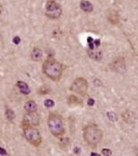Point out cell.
Wrapping results in <instances>:
<instances>
[{
  "mask_svg": "<svg viewBox=\"0 0 138 156\" xmlns=\"http://www.w3.org/2000/svg\"><path fill=\"white\" fill-rule=\"evenodd\" d=\"M83 138L90 148H97L102 142L103 131L97 124H87L83 128Z\"/></svg>",
  "mask_w": 138,
  "mask_h": 156,
  "instance_id": "cell-1",
  "label": "cell"
},
{
  "mask_svg": "<svg viewBox=\"0 0 138 156\" xmlns=\"http://www.w3.org/2000/svg\"><path fill=\"white\" fill-rule=\"evenodd\" d=\"M43 72L47 77L53 81H59L62 76L64 67L59 62L53 58H48L43 64Z\"/></svg>",
  "mask_w": 138,
  "mask_h": 156,
  "instance_id": "cell-2",
  "label": "cell"
},
{
  "mask_svg": "<svg viewBox=\"0 0 138 156\" xmlns=\"http://www.w3.org/2000/svg\"><path fill=\"white\" fill-rule=\"evenodd\" d=\"M48 127L50 132L55 137H60L66 133V128H64V123L62 118L59 115L51 112L48 117Z\"/></svg>",
  "mask_w": 138,
  "mask_h": 156,
  "instance_id": "cell-3",
  "label": "cell"
},
{
  "mask_svg": "<svg viewBox=\"0 0 138 156\" xmlns=\"http://www.w3.org/2000/svg\"><path fill=\"white\" fill-rule=\"evenodd\" d=\"M23 134L30 145L39 147L42 144V135L36 126H23Z\"/></svg>",
  "mask_w": 138,
  "mask_h": 156,
  "instance_id": "cell-4",
  "label": "cell"
},
{
  "mask_svg": "<svg viewBox=\"0 0 138 156\" xmlns=\"http://www.w3.org/2000/svg\"><path fill=\"white\" fill-rule=\"evenodd\" d=\"M70 90L74 92L75 94H78L80 96H85L88 90V82L83 77H78L73 81L72 85L70 87Z\"/></svg>",
  "mask_w": 138,
  "mask_h": 156,
  "instance_id": "cell-5",
  "label": "cell"
},
{
  "mask_svg": "<svg viewBox=\"0 0 138 156\" xmlns=\"http://www.w3.org/2000/svg\"><path fill=\"white\" fill-rule=\"evenodd\" d=\"M46 16L50 19H58L62 15V9L60 4L57 3L54 0H49L46 3Z\"/></svg>",
  "mask_w": 138,
  "mask_h": 156,
  "instance_id": "cell-6",
  "label": "cell"
},
{
  "mask_svg": "<svg viewBox=\"0 0 138 156\" xmlns=\"http://www.w3.org/2000/svg\"><path fill=\"white\" fill-rule=\"evenodd\" d=\"M40 115L36 112H27L22 120V126H39Z\"/></svg>",
  "mask_w": 138,
  "mask_h": 156,
  "instance_id": "cell-7",
  "label": "cell"
},
{
  "mask_svg": "<svg viewBox=\"0 0 138 156\" xmlns=\"http://www.w3.org/2000/svg\"><path fill=\"white\" fill-rule=\"evenodd\" d=\"M111 69L116 73H124L126 71V62L124 57H116L111 62Z\"/></svg>",
  "mask_w": 138,
  "mask_h": 156,
  "instance_id": "cell-8",
  "label": "cell"
},
{
  "mask_svg": "<svg viewBox=\"0 0 138 156\" xmlns=\"http://www.w3.org/2000/svg\"><path fill=\"white\" fill-rule=\"evenodd\" d=\"M30 56H31V59L34 60V62H42V59H43V50L41 48H39V47H34V48L32 49Z\"/></svg>",
  "mask_w": 138,
  "mask_h": 156,
  "instance_id": "cell-9",
  "label": "cell"
},
{
  "mask_svg": "<svg viewBox=\"0 0 138 156\" xmlns=\"http://www.w3.org/2000/svg\"><path fill=\"white\" fill-rule=\"evenodd\" d=\"M17 87H18V89L20 92L22 93V94L24 95H29L30 94V87H28V84L26 83V82L24 81H18L17 82Z\"/></svg>",
  "mask_w": 138,
  "mask_h": 156,
  "instance_id": "cell-10",
  "label": "cell"
},
{
  "mask_svg": "<svg viewBox=\"0 0 138 156\" xmlns=\"http://www.w3.org/2000/svg\"><path fill=\"white\" fill-rule=\"evenodd\" d=\"M80 9L85 12H90L94 9V6H92V4L90 3L89 1H87V0H81V1H80Z\"/></svg>",
  "mask_w": 138,
  "mask_h": 156,
  "instance_id": "cell-11",
  "label": "cell"
},
{
  "mask_svg": "<svg viewBox=\"0 0 138 156\" xmlns=\"http://www.w3.org/2000/svg\"><path fill=\"white\" fill-rule=\"evenodd\" d=\"M87 53H88L90 58H92L95 60H101L102 59L103 54H102L101 51H98V50H95V49H92V50L89 49L88 51H87Z\"/></svg>",
  "mask_w": 138,
  "mask_h": 156,
  "instance_id": "cell-12",
  "label": "cell"
},
{
  "mask_svg": "<svg viewBox=\"0 0 138 156\" xmlns=\"http://www.w3.org/2000/svg\"><path fill=\"white\" fill-rule=\"evenodd\" d=\"M24 108L26 112H36L37 104L34 101H32V100H29V101H27L25 103Z\"/></svg>",
  "mask_w": 138,
  "mask_h": 156,
  "instance_id": "cell-13",
  "label": "cell"
},
{
  "mask_svg": "<svg viewBox=\"0 0 138 156\" xmlns=\"http://www.w3.org/2000/svg\"><path fill=\"white\" fill-rule=\"evenodd\" d=\"M67 103H69L70 105H80L82 103V101L79 99V98H77L72 95V96H70L67 98Z\"/></svg>",
  "mask_w": 138,
  "mask_h": 156,
  "instance_id": "cell-14",
  "label": "cell"
},
{
  "mask_svg": "<svg viewBox=\"0 0 138 156\" xmlns=\"http://www.w3.org/2000/svg\"><path fill=\"white\" fill-rule=\"evenodd\" d=\"M5 117L9 122H12V121L15 120V117H16V115H15V112H12V109L7 107L5 109Z\"/></svg>",
  "mask_w": 138,
  "mask_h": 156,
  "instance_id": "cell-15",
  "label": "cell"
},
{
  "mask_svg": "<svg viewBox=\"0 0 138 156\" xmlns=\"http://www.w3.org/2000/svg\"><path fill=\"white\" fill-rule=\"evenodd\" d=\"M112 12H113V15L111 16V14H109V16H108V20L110 22H111L112 24H117L119 23V15L116 14L115 12L112 11Z\"/></svg>",
  "mask_w": 138,
  "mask_h": 156,
  "instance_id": "cell-16",
  "label": "cell"
},
{
  "mask_svg": "<svg viewBox=\"0 0 138 156\" xmlns=\"http://www.w3.org/2000/svg\"><path fill=\"white\" fill-rule=\"evenodd\" d=\"M69 144H70V140H69V138H61V140H60V142H59V145L61 146L62 148L67 147Z\"/></svg>",
  "mask_w": 138,
  "mask_h": 156,
  "instance_id": "cell-17",
  "label": "cell"
},
{
  "mask_svg": "<svg viewBox=\"0 0 138 156\" xmlns=\"http://www.w3.org/2000/svg\"><path fill=\"white\" fill-rule=\"evenodd\" d=\"M55 105V103L53 100H51V99H47V100H45V106H46L47 108H52Z\"/></svg>",
  "mask_w": 138,
  "mask_h": 156,
  "instance_id": "cell-18",
  "label": "cell"
},
{
  "mask_svg": "<svg viewBox=\"0 0 138 156\" xmlns=\"http://www.w3.org/2000/svg\"><path fill=\"white\" fill-rule=\"evenodd\" d=\"M107 117H108V119L110 121H112V122H114V121H116L117 120V117H116V115L114 114V112H107Z\"/></svg>",
  "mask_w": 138,
  "mask_h": 156,
  "instance_id": "cell-19",
  "label": "cell"
},
{
  "mask_svg": "<svg viewBox=\"0 0 138 156\" xmlns=\"http://www.w3.org/2000/svg\"><path fill=\"white\" fill-rule=\"evenodd\" d=\"M102 155H104V156H110V155H112V151L110 150V149H106V148H104V149L102 150Z\"/></svg>",
  "mask_w": 138,
  "mask_h": 156,
  "instance_id": "cell-20",
  "label": "cell"
},
{
  "mask_svg": "<svg viewBox=\"0 0 138 156\" xmlns=\"http://www.w3.org/2000/svg\"><path fill=\"white\" fill-rule=\"evenodd\" d=\"M12 41H14V44L18 45V44H20V41H21V39H20L19 37H14V40H12Z\"/></svg>",
  "mask_w": 138,
  "mask_h": 156,
  "instance_id": "cell-21",
  "label": "cell"
},
{
  "mask_svg": "<svg viewBox=\"0 0 138 156\" xmlns=\"http://www.w3.org/2000/svg\"><path fill=\"white\" fill-rule=\"evenodd\" d=\"M87 103H88L89 106H92V105L95 104V100L92 99V98H89V99H88V102H87Z\"/></svg>",
  "mask_w": 138,
  "mask_h": 156,
  "instance_id": "cell-22",
  "label": "cell"
},
{
  "mask_svg": "<svg viewBox=\"0 0 138 156\" xmlns=\"http://www.w3.org/2000/svg\"><path fill=\"white\" fill-rule=\"evenodd\" d=\"M0 154H1V155H7L5 149H3V148H0Z\"/></svg>",
  "mask_w": 138,
  "mask_h": 156,
  "instance_id": "cell-23",
  "label": "cell"
},
{
  "mask_svg": "<svg viewBox=\"0 0 138 156\" xmlns=\"http://www.w3.org/2000/svg\"><path fill=\"white\" fill-rule=\"evenodd\" d=\"M95 44H96V47H98L100 45V40H96V41H95Z\"/></svg>",
  "mask_w": 138,
  "mask_h": 156,
  "instance_id": "cell-24",
  "label": "cell"
},
{
  "mask_svg": "<svg viewBox=\"0 0 138 156\" xmlns=\"http://www.w3.org/2000/svg\"><path fill=\"white\" fill-rule=\"evenodd\" d=\"M90 156H99V154H98V153H95V152H91L90 153Z\"/></svg>",
  "mask_w": 138,
  "mask_h": 156,
  "instance_id": "cell-25",
  "label": "cell"
}]
</instances>
